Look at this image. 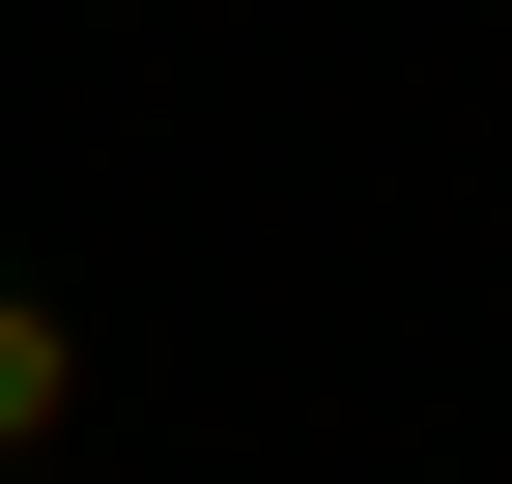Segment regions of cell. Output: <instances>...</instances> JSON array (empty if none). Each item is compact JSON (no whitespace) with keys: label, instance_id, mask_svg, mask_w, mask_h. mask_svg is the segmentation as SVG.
Returning <instances> with one entry per match:
<instances>
[{"label":"cell","instance_id":"obj_1","mask_svg":"<svg viewBox=\"0 0 512 484\" xmlns=\"http://www.w3.org/2000/svg\"><path fill=\"white\" fill-rule=\"evenodd\" d=\"M57 428H86V314H57V285H0V484H29Z\"/></svg>","mask_w":512,"mask_h":484}]
</instances>
